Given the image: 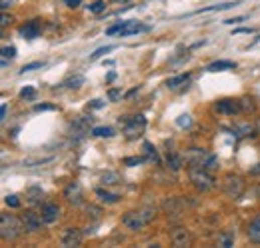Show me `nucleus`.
I'll list each match as a JSON object with an SVG mask.
<instances>
[{"instance_id":"f257e3e1","label":"nucleus","mask_w":260,"mask_h":248,"mask_svg":"<svg viewBox=\"0 0 260 248\" xmlns=\"http://www.w3.org/2000/svg\"><path fill=\"white\" fill-rule=\"evenodd\" d=\"M154 216H156V210H154V208L132 210V212H126V214L122 216V224H124L128 230L136 232V230H142L146 224H150V222L154 220Z\"/></svg>"},{"instance_id":"f03ea898","label":"nucleus","mask_w":260,"mask_h":248,"mask_svg":"<svg viewBox=\"0 0 260 248\" xmlns=\"http://www.w3.org/2000/svg\"><path fill=\"white\" fill-rule=\"evenodd\" d=\"M188 178H190V182L194 184V188L198 192H208V190H212L216 186V180L210 174V170H206L202 166H190L188 168Z\"/></svg>"},{"instance_id":"7ed1b4c3","label":"nucleus","mask_w":260,"mask_h":248,"mask_svg":"<svg viewBox=\"0 0 260 248\" xmlns=\"http://www.w3.org/2000/svg\"><path fill=\"white\" fill-rule=\"evenodd\" d=\"M24 230L22 220H18L12 214H2L0 216V236L2 240H16Z\"/></svg>"},{"instance_id":"20e7f679","label":"nucleus","mask_w":260,"mask_h":248,"mask_svg":"<svg viewBox=\"0 0 260 248\" xmlns=\"http://www.w3.org/2000/svg\"><path fill=\"white\" fill-rule=\"evenodd\" d=\"M120 124L124 126V134L128 136V138H136V136H140L142 132H144V128H146V118L142 116V114H138V116H122L120 118Z\"/></svg>"},{"instance_id":"39448f33","label":"nucleus","mask_w":260,"mask_h":248,"mask_svg":"<svg viewBox=\"0 0 260 248\" xmlns=\"http://www.w3.org/2000/svg\"><path fill=\"white\" fill-rule=\"evenodd\" d=\"M224 192H226L230 198L238 200V198L244 194V180H242L238 174H226V176H224Z\"/></svg>"},{"instance_id":"423d86ee","label":"nucleus","mask_w":260,"mask_h":248,"mask_svg":"<svg viewBox=\"0 0 260 248\" xmlns=\"http://www.w3.org/2000/svg\"><path fill=\"white\" fill-rule=\"evenodd\" d=\"M214 110L218 114H226V116H234L238 112H242V106H240V100H234V98H224V100H218L214 104Z\"/></svg>"},{"instance_id":"0eeeda50","label":"nucleus","mask_w":260,"mask_h":248,"mask_svg":"<svg viewBox=\"0 0 260 248\" xmlns=\"http://www.w3.org/2000/svg\"><path fill=\"white\" fill-rule=\"evenodd\" d=\"M84 240V234L80 228H66L60 236V244L64 248H74V246H80Z\"/></svg>"},{"instance_id":"6e6552de","label":"nucleus","mask_w":260,"mask_h":248,"mask_svg":"<svg viewBox=\"0 0 260 248\" xmlns=\"http://www.w3.org/2000/svg\"><path fill=\"white\" fill-rule=\"evenodd\" d=\"M20 220H22V224H24V230H26V232H40V230H42V224H44V218H42L40 214L32 212V210L24 212Z\"/></svg>"},{"instance_id":"1a4fd4ad","label":"nucleus","mask_w":260,"mask_h":248,"mask_svg":"<svg viewBox=\"0 0 260 248\" xmlns=\"http://www.w3.org/2000/svg\"><path fill=\"white\" fill-rule=\"evenodd\" d=\"M64 198L68 200V204H72V206H80V204H82V198H84V194H82V186H80L78 182L68 184V186H66V190H64Z\"/></svg>"},{"instance_id":"9d476101","label":"nucleus","mask_w":260,"mask_h":248,"mask_svg":"<svg viewBox=\"0 0 260 248\" xmlns=\"http://www.w3.org/2000/svg\"><path fill=\"white\" fill-rule=\"evenodd\" d=\"M170 240H172L174 246H178V248L190 246V244H192V234H190L186 228H174L172 234H170Z\"/></svg>"},{"instance_id":"9b49d317","label":"nucleus","mask_w":260,"mask_h":248,"mask_svg":"<svg viewBox=\"0 0 260 248\" xmlns=\"http://www.w3.org/2000/svg\"><path fill=\"white\" fill-rule=\"evenodd\" d=\"M208 152L206 150H202V148H190V150H186V162L190 164V166H204V162L208 160Z\"/></svg>"},{"instance_id":"f8f14e48","label":"nucleus","mask_w":260,"mask_h":248,"mask_svg":"<svg viewBox=\"0 0 260 248\" xmlns=\"http://www.w3.org/2000/svg\"><path fill=\"white\" fill-rule=\"evenodd\" d=\"M60 214H62V210H60V206H58V204H44V206H42V218H44V224H54V222H58Z\"/></svg>"},{"instance_id":"ddd939ff","label":"nucleus","mask_w":260,"mask_h":248,"mask_svg":"<svg viewBox=\"0 0 260 248\" xmlns=\"http://www.w3.org/2000/svg\"><path fill=\"white\" fill-rule=\"evenodd\" d=\"M20 34H22L26 40L38 38V34H40V20H30V22H26L24 26H20Z\"/></svg>"},{"instance_id":"4468645a","label":"nucleus","mask_w":260,"mask_h":248,"mask_svg":"<svg viewBox=\"0 0 260 248\" xmlns=\"http://www.w3.org/2000/svg\"><path fill=\"white\" fill-rule=\"evenodd\" d=\"M24 196H26V202H28L30 206H36V204H40V202H42V198H44V190H42L40 186H30V188H26Z\"/></svg>"},{"instance_id":"2eb2a0df","label":"nucleus","mask_w":260,"mask_h":248,"mask_svg":"<svg viewBox=\"0 0 260 248\" xmlns=\"http://www.w3.org/2000/svg\"><path fill=\"white\" fill-rule=\"evenodd\" d=\"M90 122H92V118H88V116H78V118H74V120L70 122V128H74L76 134H84V132L90 128Z\"/></svg>"},{"instance_id":"dca6fc26","label":"nucleus","mask_w":260,"mask_h":248,"mask_svg":"<svg viewBox=\"0 0 260 248\" xmlns=\"http://www.w3.org/2000/svg\"><path fill=\"white\" fill-rule=\"evenodd\" d=\"M246 234H248V238H250V242H254V244H260V214L248 224V228H246Z\"/></svg>"},{"instance_id":"f3484780","label":"nucleus","mask_w":260,"mask_h":248,"mask_svg":"<svg viewBox=\"0 0 260 248\" xmlns=\"http://www.w3.org/2000/svg\"><path fill=\"white\" fill-rule=\"evenodd\" d=\"M188 82H190V74L186 72V74H178V76L168 78V80H166V86H168L170 90H176V88H180V86H186Z\"/></svg>"},{"instance_id":"a211bd4d","label":"nucleus","mask_w":260,"mask_h":248,"mask_svg":"<svg viewBox=\"0 0 260 248\" xmlns=\"http://www.w3.org/2000/svg\"><path fill=\"white\" fill-rule=\"evenodd\" d=\"M96 196H98V200L102 204H118L120 202V196L118 194H112V192H108L104 188H96Z\"/></svg>"},{"instance_id":"6ab92c4d","label":"nucleus","mask_w":260,"mask_h":248,"mask_svg":"<svg viewBox=\"0 0 260 248\" xmlns=\"http://www.w3.org/2000/svg\"><path fill=\"white\" fill-rule=\"evenodd\" d=\"M230 68H236V62L232 60H216L212 64H208V72H220V70H230Z\"/></svg>"},{"instance_id":"aec40b11","label":"nucleus","mask_w":260,"mask_h":248,"mask_svg":"<svg viewBox=\"0 0 260 248\" xmlns=\"http://www.w3.org/2000/svg\"><path fill=\"white\" fill-rule=\"evenodd\" d=\"M148 30V26H144V24H140V22H136V20H128V24H126V28L120 32L122 36H130V34H138V32H146Z\"/></svg>"},{"instance_id":"412c9836","label":"nucleus","mask_w":260,"mask_h":248,"mask_svg":"<svg viewBox=\"0 0 260 248\" xmlns=\"http://www.w3.org/2000/svg\"><path fill=\"white\" fill-rule=\"evenodd\" d=\"M166 166L172 170V172H178L182 168V158L176 154V152H168L166 154Z\"/></svg>"},{"instance_id":"4be33fe9","label":"nucleus","mask_w":260,"mask_h":248,"mask_svg":"<svg viewBox=\"0 0 260 248\" xmlns=\"http://www.w3.org/2000/svg\"><path fill=\"white\" fill-rule=\"evenodd\" d=\"M216 244H218V246H222V248L234 246V232H222V234H218Z\"/></svg>"},{"instance_id":"5701e85b","label":"nucleus","mask_w":260,"mask_h":248,"mask_svg":"<svg viewBox=\"0 0 260 248\" xmlns=\"http://www.w3.org/2000/svg\"><path fill=\"white\" fill-rule=\"evenodd\" d=\"M142 148H144V156H146V160H148V162H154V164H156V162L160 160V158H158L156 148H154L150 142H144V144H142Z\"/></svg>"},{"instance_id":"b1692460","label":"nucleus","mask_w":260,"mask_h":248,"mask_svg":"<svg viewBox=\"0 0 260 248\" xmlns=\"http://www.w3.org/2000/svg\"><path fill=\"white\" fill-rule=\"evenodd\" d=\"M92 136H98V138H112L114 136V130L110 126H96L92 128Z\"/></svg>"},{"instance_id":"393cba45","label":"nucleus","mask_w":260,"mask_h":248,"mask_svg":"<svg viewBox=\"0 0 260 248\" xmlns=\"http://www.w3.org/2000/svg\"><path fill=\"white\" fill-rule=\"evenodd\" d=\"M84 84V76L82 74H76V76H70L66 82H64V86L66 88H72V90H76V88H80Z\"/></svg>"},{"instance_id":"a878e982","label":"nucleus","mask_w":260,"mask_h":248,"mask_svg":"<svg viewBox=\"0 0 260 248\" xmlns=\"http://www.w3.org/2000/svg\"><path fill=\"white\" fill-rule=\"evenodd\" d=\"M236 4H238V0H236V2H224V4H212V6H206V8L196 10V14H200V12H208V10H226V8H232V6H236Z\"/></svg>"},{"instance_id":"bb28decb","label":"nucleus","mask_w":260,"mask_h":248,"mask_svg":"<svg viewBox=\"0 0 260 248\" xmlns=\"http://www.w3.org/2000/svg\"><path fill=\"white\" fill-rule=\"evenodd\" d=\"M120 182V176L116 174V172H106V174H102V184L104 186H112V184H118Z\"/></svg>"},{"instance_id":"cd10ccee","label":"nucleus","mask_w":260,"mask_h":248,"mask_svg":"<svg viewBox=\"0 0 260 248\" xmlns=\"http://www.w3.org/2000/svg\"><path fill=\"white\" fill-rule=\"evenodd\" d=\"M240 106H242V112H254V110H256L254 100H252V98H248V96L240 98Z\"/></svg>"},{"instance_id":"c85d7f7f","label":"nucleus","mask_w":260,"mask_h":248,"mask_svg":"<svg viewBox=\"0 0 260 248\" xmlns=\"http://www.w3.org/2000/svg\"><path fill=\"white\" fill-rule=\"evenodd\" d=\"M164 208H166V212H168V214H178V212H180L178 198H170V200L164 204Z\"/></svg>"},{"instance_id":"c756f323","label":"nucleus","mask_w":260,"mask_h":248,"mask_svg":"<svg viewBox=\"0 0 260 248\" xmlns=\"http://www.w3.org/2000/svg\"><path fill=\"white\" fill-rule=\"evenodd\" d=\"M126 24H128V20H122V22H116L114 26H110V28H106V34H108V36H112V34H116V32H122V30L126 28Z\"/></svg>"},{"instance_id":"7c9ffc66","label":"nucleus","mask_w":260,"mask_h":248,"mask_svg":"<svg viewBox=\"0 0 260 248\" xmlns=\"http://www.w3.org/2000/svg\"><path fill=\"white\" fill-rule=\"evenodd\" d=\"M100 214H102V210H100L98 206H94V204L86 206V216H88V218H92V220H98V218H100Z\"/></svg>"},{"instance_id":"2f4dec72","label":"nucleus","mask_w":260,"mask_h":248,"mask_svg":"<svg viewBox=\"0 0 260 248\" xmlns=\"http://www.w3.org/2000/svg\"><path fill=\"white\" fill-rule=\"evenodd\" d=\"M112 50H114V46H102V48L94 50V52L90 54V58H92V60H96V58H100L102 54H108V52H112Z\"/></svg>"},{"instance_id":"473e14b6","label":"nucleus","mask_w":260,"mask_h":248,"mask_svg":"<svg viewBox=\"0 0 260 248\" xmlns=\"http://www.w3.org/2000/svg\"><path fill=\"white\" fill-rule=\"evenodd\" d=\"M202 168H206V170H216V168H218V158H216L214 154H210Z\"/></svg>"},{"instance_id":"72a5a7b5","label":"nucleus","mask_w":260,"mask_h":248,"mask_svg":"<svg viewBox=\"0 0 260 248\" xmlns=\"http://www.w3.org/2000/svg\"><path fill=\"white\" fill-rule=\"evenodd\" d=\"M4 202H6V206H10V208H18V206H20V200H18L16 194H8V196L4 198Z\"/></svg>"},{"instance_id":"f704fd0d","label":"nucleus","mask_w":260,"mask_h":248,"mask_svg":"<svg viewBox=\"0 0 260 248\" xmlns=\"http://www.w3.org/2000/svg\"><path fill=\"white\" fill-rule=\"evenodd\" d=\"M34 96H36V90L32 86H24L20 90V98H34Z\"/></svg>"},{"instance_id":"c9c22d12","label":"nucleus","mask_w":260,"mask_h":248,"mask_svg":"<svg viewBox=\"0 0 260 248\" xmlns=\"http://www.w3.org/2000/svg\"><path fill=\"white\" fill-rule=\"evenodd\" d=\"M176 124H178V126H182V128H188V126L192 124V120H190V116H188V114H182V116H178Z\"/></svg>"},{"instance_id":"e433bc0d","label":"nucleus","mask_w":260,"mask_h":248,"mask_svg":"<svg viewBox=\"0 0 260 248\" xmlns=\"http://www.w3.org/2000/svg\"><path fill=\"white\" fill-rule=\"evenodd\" d=\"M104 8H106V2H102V0H96V2H92V4H90V10H92V12H96V14H98V12H102Z\"/></svg>"},{"instance_id":"4c0bfd02","label":"nucleus","mask_w":260,"mask_h":248,"mask_svg":"<svg viewBox=\"0 0 260 248\" xmlns=\"http://www.w3.org/2000/svg\"><path fill=\"white\" fill-rule=\"evenodd\" d=\"M44 62H30V64H24L20 72H30V70H36V68H42Z\"/></svg>"},{"instance_id":"58836bf2","label":"nucleus","mask_w":260,"mask_h":248,"mask_svg":"<svg viewBox=\"0 0 260 248\" xmlns=\"http://www.w3.org/2000/svg\"><path fill=\"white\" fill-rule=\"evenodd\" d=\"M2 56L4 58H14L16 56V48L14 46H4L2 48Z\"/></svg>"},{"instance_id":"ea45409f","label":"nucleus","mask_w":260,"mask_h":248,"mask_svg":"<svg viewBox=\"0 0 260 248\" xmlns=\"http://www.w3.org/2000/svg\"><path fill=\"white\" fill-rule=\"evenodd\" d=\"M144 162V158H140V156H130V158H124V164L126 166H136V164H142Z\"/></svg>"},{"instance_id":"a19ab883","label":"nucleus","mask_w":260,"mask_h":248,"mask_svg":"<svg viewBox=\"0 0 260 248\" xmlns=\"http://www.w3.org/2000/svg\"><path fill=\"white\" fill-rule=\"evenodd\" d=\"M50 158H36V160H24V166H32V164H44Z\"/></svg>"},{"instance_id":"79ce46f5","label":"nucleus","mask_w":260,"mask_h":248,"mask_svg":"<svg viewBox=\"0 0 260 248\" xmlns=\"http://www.w3.org/2000/svg\"><path fill=\"white\" fill-rule=\"evenodd\" d=\"M36 112H42V110H54V104H36L34 106Z\"/></svg>"},{"instance_id":"37998d69","label":"nucleus","mask_w":260,"mask_h":248,"mask_svg":"<svg viewBox=\"0 0 260 248\" xmlns=\"http://www.w3.org/2000/svg\"><path fill=\"white\" fill-rule=\"evenodd\" d=\"M250 32H254V28H234V34H250Z\"/></svg>"},{"instance_id":"c03bdc74","label":"nucleus","mask_w":260,"mask_h":248,"mask_svg":"<svg viewBox=\"0 0 260 248\" xmlns=\"http://www.w3.org/2000/svg\"><path fill=\"white\" fill-rule=\"evenodd\" d=\"M104 104H106L104 100H100V98H96V100H92V102H90V108H102Z\"/></svg>"},{"instance_id":"a18cd8bd","label":"nucleus","mask_w":260,"mask_h":248,"mask_svg":"<svg viewBox=\"0 0 260 248\" xmlns=\"http://www.w3.org/2000/svg\"><path fill=\"white\" fill-rule=\"evenodd\" d=\"M64 2H66V6L76 8V6H80V2H82V0H64Z\"/></svg>"},{"instance_id":"49530a36","label":"nucleus","mask_w":260,"mask_h":248,"mask_svg":"<svg viewBox=\"0 0 260 248\" xmlns=\"http://www.w3.org/2000/svg\"><path fill=\"white\" fill-rule=\"evenodd\" d=\"M10 22H12V18H10L8 14H2V22H0V24H2V26H8Z\"/></svg>"},{"instance_id":"de8ad7c7","label":"nucleus","mask_w":260,"mask_h":248,"mask_svg":"<svg viewBox=\"0 0 260 248\" xmlns=\"http://www.w3.org/2000/svg\"><path fill=\"white\" fill-rule=\"evenodd\" d=\"M244 20V16H236V18H230V20H226V24H234V22H242Z\"/></svg>"},{"instance_id":"09e8293b","label":"nucleus","mask_w":260,"mask_h":248,"mask_svg":"<svg viewBox=\"0 0 260 248\" xmlns=\"http://www.w3.org/2000/svg\"><path fill=\"white\" fill-rule=\"evenodd\" d=\"M6 110H8V106H6V104H2V110H0V118H2V120L6 118Z\"/></svg>"},{"instance_id":"8fccbe9b","label":"nucleus","mask_w":260,"mask_h":248,"mask_svg":"<svg viewBox=\"0 0 260 248\" xmlns=\"http://www.w3.org/2000/svg\"><path fill=\"white\" fill-rule=\"evenodd\" d=\"M250 172H252L254 176H260V162L256 164V166H254V168H252V170H250Z\"/></svg>"},{"instance_id":"3c124183","label":"nucleus","mask_w":260,"mask_h":248,"mask_svg":"<svg viewBox=\"0 0 260 248\" xmlns=\"http://www.w3.org/2000/svg\"><path fill=\"white\" fill-rule=\"evenodd\" d=\"M118 94H120L118 90H110V98H112V100H116V98H118Z\"/></svg>"},{"instance_id":"603ef678","label":"nucleus","mask_w":260,"mask_h":248,"mask_svg":"<svg viewBox=\"0 0 260 248\" xmlns=\"http://www.w3.org/2000/svg\"><path fill=\"white\" fill-rule=\"evenodd\" d=\"M114 78H116V72H110V74H108V82H112Z\"/></svg>"},{"instance_id":"864d4df0","label":"nucleus","mask_w":260,"mask_h":248,"mask_svg":"<svg viewBox=\"0 0 260 248\" xmlns=\"http://www.w3.org/2000/svg\"><path fill=\"white\" fill-rule=\"evenodd\" d=\"M256 132H258V134H260V118H258V120H256Z\"/></svg>"},{"instance_id":"5fc2aeb1","label":"nucleus","mask_w":260,"mask_h":248,"mask_svg":"<svg viewBox=\"0 0 260 248\" xmlns=\"http://www.w3.org/2000/svg\"><path fill=\"white\" fill-rule=\"evenodd\" d=\"M256 196H258V198H260V184H258V186H256Z\"/></svg>"},{"instance_id":"6e6d98bb","label":"nucleus","mask_w":260,"mask_h":248,"mask_svg":"<svg viewBox=\"0 0 260 248\" xmlns=\"http://www.w3.org/2000/svg\"><path fill=\"white\" fill-rule=\"evenodd\" d=\"M114 2H128V0H114Z\"/></svg>"}]
</instances>
